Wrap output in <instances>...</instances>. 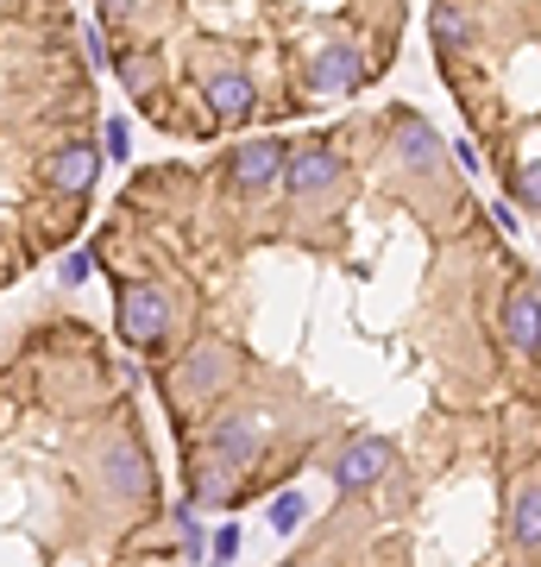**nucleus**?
I'll list each match as a JSON object with an SVG mask.
<instances>
[{"label":"nucleus","instance_id":"obj_5","mask_svg":"<svg viewBox=\"0 0 541 567\" xmlns=\"http://www.w3.org/2000/svg\"><path fill=\"white\" fill-rule=\"evenodd\" d=\"M101 480H107V492L126 498V505H152V498H158V473H152V454H145L139 442L107 447V454H101Z\"/></svg>","mask_w":541,"mask_h":567},{"label":"nucleus","instance_id":"obj_1","mask_svg":"<svg viewBox=\"0 0 541 567\" xmlns=\"http://www.w3.org/2000/svg\"><path fill=\"white\" fill-rule=\"evenodd\" d=\"M114 328H121L126 347L164 353V341H170V297H164L158 284H126L121 303H114Z\"/></svg>","mask_w":541,"mask_h":567},{"label":"nucleus","instance_id":"obj_12","mask_svg":"<svg viewBox=\"0 0 541 567\" xmlns=\"http://www.w3.org/2000/svg\"><path fill=\"white\" fill-rule=\"evenodd\" d=\"M107 158H126V121H121V114L107 121Z\"/></svg>","mask_w":541,"mask_h":567},{"label":"nucleus","instance_id":"obj_10","mask_svg":"<svg viewBox=\"0 0 541 567\" xmlns=\"http://www.w3.org/2000/svg\"><path fill=\"white\" fill-rule=\"evenodd\" d=\"M302 511H309V498H302V492H278V505H271V529H283V536H290V529L302 524Z\"/></svg>","mask_w":541,"mask_h":567},{"label":"nucleus","instance_id":"obj_15","mask_svg":"<svg viewBox=\"0 0 541 567\" xmlns=\"http://www.w3.org/2000/svg\"><path fill=\"white\" fill-rule=\"evenodd\" d=\"M491 221H498V227H510V234L522 227V221H517V208H510V203H498V208H491Z\"/></svg>","mask_w":541,"mask_h":567},{"label":"nucleus","instance_id":"obj_8","mask_svg":"<svg viewBox=\"0 0 541 567\" xmlns=\"http://www.w3.org/2000/svg\"><path fill=\"white\" fill-rule=\"evenodd\" d=\"M510 548L541 561V473L535 480H522L517 498H510Z\"/></svg>","mask_w":541,"mask_h":567},{"label":"nucleus","instance_id":"obj_2","mask_svg":"<svg viewBox=\"0 0 541 567\" xmlns=\"http://www.w3.org/2000/svg\"><path fill=\"white\" fill-rule=\"evenodd\" d=\"M346 183V158L334 152L327 140H309V145H290V158H283V189L296 196V203H315V196H334Z\"/></svg>","mask_w":541,"mask_h":567},{"label":"nucleus","instance_id":"obj_7","mask_svg":"<svg viewBox=\"0 0 541 567\" xmlns=\"http://www.w3.org/2000/svg\"><path fill=\"white\" fill-rule=\"evenodd\" d=\"M201 95H208V126H233V121H252L259 82L246 76V70H215V76L201 82Z\"/></svg>","mask_w":541,"mask_h":567},{"label":"nucleus","instance_id":"obj_13","mask_svg":"<svg viewBox=\"0 0 541 567\" xmlns=\"http://www.w3.org/2000/svg\"><path fill=\"white\" fill-rule=\"evenodd\" d=\"M89 278V252H70V259H63V284H82Z\"/></svg>","mask_w":541,"mask_h":567},{"label":"nucleus","instance_id":"obj_9","mask_svg":"<svg viewBox=\"0 0 541 567\" xmlns=\"http://www.w3.org/2000/svg\"><path fill=\"white\" fill-rule=\"evenodd\" d=\"M95 171H101V152L89 140H76V145H63L58 158H51V183H58L63 196H82L89 183H95Z\"/></svg>","mask_w":541,"mask_h":567},{"label":"nucleus","instance_id":"obj_6","mask_svg":"<svg viewBox=\"0 0 541 567\" xmlns=\"http://www.w3.org/2000/svg\"><path fill=\"white\" fill-rule=\"evenodd\" d=\"M283 158H290V145H278V140L233 145V158H227V183H233V196H264V189L283 177Z\"/></svg>","mask_w":541,"mask_h":567},{"label":"nucleus","instance_id":"obj_14","mask_svg":"<svg viewBox=\"0 0 541 567\" xmlns=\"http://www.w3.org/2000/svg\"><path fill=\"white\" fill-rule=\"evenodd\" d=\"M454 158H460V171H479V140H460L454 145Z\"/></svg>","mask_w":541,"mask_h":567},{"label":"nucleus","instance_id":"obj_3","mask_svg":"<svg viewBox=\"0 0 541 567\" xmlns=\"http://www.w3.org/2000/svg\"><path fill=\"white\" fill-rule=\"evenodd\" d=\"M498 334L510 347V360L517 365H541V290L535 284H510L498 303Z\"/></svg>","mask_w":541,"mask_h":567},{"label":"nucleus","instance_id":"obj_4","mask_svg":"<svg viewBox=\"0 0 541 567\" xmlns=\"http://www.w3.org/2000/svg\"><path fill=\"white\" fill-rule=\"evenodd\" d=\"M391 473H397V447L384 442V435H360V442L341 447L334 486H341V498H365V492H378Z\"/></svg>","mask_w":541,"mask_h":567},{"label":"nucleus","instance_id":"obj_11","mask_svg":"<svg viewBox=\"0 0 541 567\" xmlns=\"http://www.w3.org/2000/svg\"><path fill=\"white\" fill-rule=\"evenodd\" d=\"M233 555H240V529L227 524L221 536H215V567H233Z\"/></svg>","mask_w":541,"mask_h":567}]
</instances>
